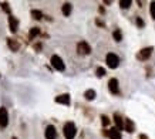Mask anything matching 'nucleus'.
I'll list each match as a JSON object with an SVG mask.
<instances>
[{
    "label": "nucleus",
    "instance_id": "nucleus-1",
    "mask_svg": "<svg viewBox=\"0 0 155 139\" xmlns=\"http://www.w3.org/2000/svg\"><path fill=\"white\" fill-rule=\"evenodd\" d=\"M63 134H64L66 139H74L75 134H77V128H75V125L73 122H66L64 128H63Z\"/></svg>",
    "mask_w": 155,
    "mask_h": 139
},
{
    "label": "nucleus",
    "instance_id": "nucleus-2",
    "mask_svg": "<svg viewBox=\"0 0 155 139\" xmlns=\"http://www.w3.org/2000/svg\"><path fill=\"white\" fill-rule=\"evenodd\" d=\"M105 61H107V65L110 68H117L118 64H120V58L114 53H108L107 57H105Z\"/></svg>",
    "mask_w": 155,
    "mask_h": 139
},
{
    "label": "nucleus",
    "instance_id": "nucleus-3",
    "mask_svg": "<svg viewBox=\"0 0 155 139\" xmlns=\"http://www.w3.org/2000/svg\"><path fill=\"white\" fill-rule=\"evenodd\" d=\"M50 63H51V65L57 71H64V68H66V65H64L63 60H61V57H58V56H53Z\"/></svg>",
    "mask_w": 155,
    "mask_h": 139
},
{
    "label": "nucleus",
    "instance_id": "nucleus-4",
    "mask_svg": "<svg viewBox=\"0 0 155 139\" xmlns=\"http://www.w3.org/2000/svg\"><path fill=\"white\" fill-rule=\"evenodd\" d=\"M152 51H154L152 47H145V48H142V50L137 54V58H138V60H141V61L148 60V58L151 57V54H152Z\"/></svg>",
    "mask_w": 155,
    "mask_h": 139
},
{
    "label": "nucleus",
    "instance_id": "nucleus-5",
    "mask_svg": "<svg viewBox=\"0 0 155 139\" xmlns=\"http://www.w3.org/2000/svg\"><path fill=\"white\" fill-rule=\"evenodd\" d=\"M77 51H78V54H83V56H88L90 53H91V47L88 46V43L80 41L78 44H77Z\"/></svg>",
    "mask_w": 155,
    "mask_h": 139
},
{
    "label": "nucleus",
    "instance_id": "nucleus-6",
    "mask_svg": "<svg viewBox=\"0 0 155 139\" xmlns=\"http://www.w3.org/2000/svg\"><path fill=\"white\" fill-rule=\"evenodd\" d=\"M9 124V115H7V109L5 107L0 108V126L5 128Z\"/></svg>",
    "mask_w": 155,
    "mask_h": 139
},
{
    "label": "nucleus",
    "instance_id": "nucleus-7",
    "mask_svg": "<svg viewBox=\"0 0 155 139\" xmlns=\"http://www.w3.org/2000/svg\"><path fill=\"white\" fill-rule=\"evenodd\" d=\"M108 89H110V92L114 94V95H117L120 92V87H118V79L117 78H111L108 81Z\"/></svg>",
    "mask_w": 155,
    "mask_h": 139
},
{
    "label": "nucleus",
    "instance_id": "nucleus-8",
    "mask_svg": "<svg viewBox=\"0 0 155 139\" xmlns=\"http://www.w3.org/2000/svg\"><path fill=\"white\" fill-rule=\"evenodd\" d=\"M44 136L46 139H57V131L53 125H48L44 131Z\"/></svg>",
    "mask_w": 155,
    "mask_h": 139
},
{
    "label": "nucleus",
    "instance_id": "nucleus-9",
    "mask_svg": "<svg viewBox=\"0 0 155 139\" xmlns=\"http://www.w3.org/2000/svg\"><path fill=\"white\" fill-rule=\"evenodd\" d=\"M54 101L57 104H63V105H70V95L68 94H61L58 97H56Z\"/></svg>",
    "mask_w": 155,
    "mask_h": 139
},
{
    "label": "nucleus",
    "instance_id": "nucleus-10",
    "mask_svg": "<svg viewBox=\"0 0 155 139\" xmlns=\"http://www.w3.org/2000/svg\"><path fill=\"white\" fill-rule=\"evenodd\" d=\"M9 26H10V31L12 33L17 31V28H19V21H17V19L13 17V16H9Z\"/></svg>",
    "mask_w": 155,
    "mask_h": 139
},
{
    "label": "nucleus",
    "instance_id": "nucleus-11",
    "mask_svg": "<svg viewBox=\"0 0 155 139\" xmlns=\"http://www.w3.org/2000/svg\"><path fill=\"white\" fill-rule=\"evenodd\" d=\"M124 129L127 131L128 134H132V132L135 131V125H134V122H132L130 118H127V119L124 121Z\"/></svg>",
    "mask_w": 155,
    "mask_h": 139
},
{
    "label": "nucleus",
    "instance_id": "nucleus-12",
    "mask_svg": "<svg viewBox=\"0 0 155 139\" xmlns=\"http://www.w3.org/2000/svg\"><path fill=\"white\" fill-rule=\"evenodd\" d=\"M114 122H115V128H117L118 131L124 129V119L121 118L120 114H114Z\"/></svg>",
    "mask_w": 155,
    "mask_h": 139
},
{
    "label": "nucleus",
    "instance_id": "nucleus-13",
    "mask_svg": "<svg viewBox=\"0 0 155 139\" xmlns=\"http://www.w3.org/2000/svg\"><path fill=\"white\" fill-rule=\"evenodd\" d=\"M108 138L110 139H121V134L117 128H113V129L108 131Z\"/></svg>",
    "mask_w": 155,
    "mask_h": 139
},
{
    "label": "nucleus",
    "instance_id": "nucleus-14",
    "mask_svg": "<svg viewBox=\"0 0 155 139\" xmlns=\"http://www.w3.org/2000/svg\"><path fill=\"white\" fill-rule=\"evenodd\" d=\"M71 9H73V6H71L70 3H64L63 7H61V11H63V14H64L66 17H68L70 13H71Z\"/></svg>",
    "mask_w": 155,
    "mask_h": 139
},
{
    "label": "nucleus",
    "instance_id": "nucleus-15",
    "mask_svg": "<svg viewBox=\"0 0 155 139\" xmlns=\"http://www.w3.org/2000/svg\"><path fill=\"white\" fill-rule=\"evenodd\" d=\"M95 95H97V94H95L94 89H87V91L84 92V98L87 99V101H93V99L95 98Z\"/></svg>",
    "mask_w": 155,
    "mask_h": 139
},
{
    "label": "nucleus",
    "instance_id": "nucleus-16",
    "mask_svg": "<svg viewBox=\"0 0 155 139\" xmlns=\"http://www.w3.org/2000/svg\"><path fill=\"white\" fill-rule=\"evenodd\" d=\"M38 34H40V28H38V27L30 28V33H28V38H30V40H34V38L37 37Z\"/></svg>",
    "mask_w": 155,
    "mask_h": 139
},
{
    "label": "nucleus",
    "instance_id": "nucleus-17",
    "mask_svg": "<svg viewBox=\"0 0 155 139\" xmlns=\"http://www.w3.org/2000/svg\"><path fill=\"white\" fill-rule=\"evenodd\" d=\"M7 44H9L10 47V50H13V51H17L19 50V43L16 41V40H12V38H7Z\"/></svg>",
    "mask_w": 155,
    "mask_h": 139
},
{
    "label": "nucleus",
    "instance_id": "nucleus-18",
    "mask_svg": "<svg viewBox=\"0 0 155 139\" xmlns=\"http://www.w3.org/2000/svg\"><path fill=\"white\" fill-rule=\"evenodd\" d=\"M30 13H31V17H33V19H36V20H41L43 19V13L40 11V10L33 9Z\"/></svg>",
    "mask_w": 155,
    "mask_h": 139
},
{
    "label": "nucleus",
    "instance_id": "nucleus-19",
    "mask_svg": "<svg viewBox=\"0 0 155 139\" xmlns=\"http://www.w3.org/2000/svg\"><path fill=\"white\" fill-rule=\"evenodd\" d=\"M113 37H114V40L115 41H121L122 40V33H121V30H114V33H113Z\"/></svg>",
    "mask_w": 155,
    "mask_h": 139
},
{
    "label": "nucleus",
    "instance_id": "nucleus-20",
    "mask_svg": "<svg viewBox=\"0 0 155 139\" xmlns=\"http://www.w3.org/2000/svg\"><path fill=\"white\" fill-rule=\"evenodd\" d=\"M131 6V0H120V7L121 9H128Z\"/></svg>",
    "mask_w": 155,
    "mask_h": 139
},
{
    "label": "nucleus",
    "instance_id": "nucleus-21",
    "mask_svg": "<svg viewBox=\"0 0 155 139\" xmlns=\"http://www.w3.org/2000/svg\"><path fill=\"white\" fill-rule=\"evenodd\" d=\"M95 74H97V77H100V78H101V77H104V75H105V70H104L103 67H98V68H97V71H95Z\"/></svg>",
    "mask_w": 155,
    "mask_h": 139
},
{
    "label": "nucleus",
    "instance_id": "nucleus-22",
    "mask_svg": "<svg viewBox=\"0 0 155 139\" xmlns=\"http://www.w3.org/2000/svg\"><path fill=\"white\" fill-rule=\"evenodd\" d=\"M150 13H151V17L155 20V2H152L150 5Z\"/></svg>",
    "mask_w": 155,
    "mask_h": 139
},
{
    "label": "nucleus",
    "instance_id": "nucleus-23",
    "mask_svg": "<svg viewBox=\"0 0 155 139\" xmlns=\"http://www.w3.org/2000/svg\"><path fill=\"white\" fill-rule=\"evenodd\" d=\"M101 124H103V126H107L110 124V118L107 115H101Z\"/></svg>",
    "mask_w": 155,
    "mask_h": 139
},
{
    "label": "nucleus",
    "instance_id": "nucleus-24",
    "mask_svg": "<svg viewBox=\"0 0 155 139\" xmlns=\"http://www.w3.org/2000/svg\"><path fill=\"white\" fill-rule=\"evenodd\" d=\"M2 9L5 10L6 13L7 14H10V7H9V3H6V2H3V3H2Z\"/></svg>",
    "mask_w": 155,
    "mask_h": 139
},
{
    "label": "nucleus",
    "instance_id": "nucleus-25",
    "mask_svg": "<svg viewBox=\"0 0 155 139\" xmlns=\"http://www.w3.org/2000/svg\"><path fill=\"white\" fill-rule=\"evenodd\" d=\"M137 26H138V27H144V26H145V23H144V20H142L141 17H137Z\"/></svg>",
    "mask_w": 155,
    "mask_h": 139
},
{
    "label": "nucleus",
    "instance_id": "nucleus-26",
    "mask_svg": "<svg viewBox=\"0 0 155 139\" xmlns=\"http://www.w3.org/2000/svg\"><path fill=\"white\" fill-rule=\"evenodd\" d=\"M95 23L98 24L100 27H104V23H103V21H101V20H100V19H97V20H95Z\"/></svg>",
    "mask_w": 155,
    "mask_h": 139
},
{
    "label": "nucleus",
    "instance_id": "nucleus-27",
    "mask_svg": "<svg viewBox=\"0 0 155 139\" xmlns=\"http://www.w3.org/2000/svg\"><path fill=\"white\" fill-rule=\"evenodd\" d=\"M140 139H148V138H147L145 135H141V136H140Z\"/></svg>",
    "mask_w": 155,
    "mask_h": 139
},
{
    "label": "nucleus",
    "instance_id": "nucleus-28",
    "mask_svg": "<svg viewBox=\"0 0 155 139\" xmlns=\"http://www.w3.org/2000/svg\"><path fill=\"white\" fill-rule=\"evenodd\" d=\"M12 139H17V138H12Z\"/></svg>",
    "mask_w": 155,
    "mask_h": 139
}]
</instances>
